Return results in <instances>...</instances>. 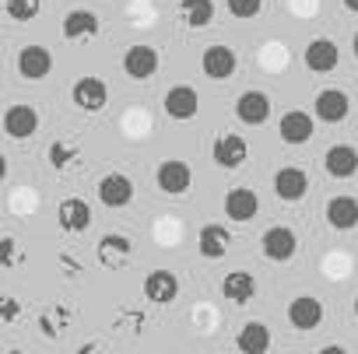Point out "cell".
I'll return each instance as SVG.
<instances>
[{"mask_svg":"<svg viewBox=\"0 0 358 354\" xmlns=\"http://www.w3.org/2000/svg\"><path fill=\"white\" fill-rule=\"evenodd\" d=\"M155 183H158V190H162V193H169V197H183V193L194 186V172H190V165H187V161L169 158V161H162V165H158Z\"/></svg>","mask_w":358,"mask_h":354,"instance_id":"1","label":"cell"},{"mask_svg":"<svg viewBox=\"0 0 358 354\" xmlns=\"http://www.w3.org/2000/svg\"><path fill=\"white\" fill-rule=\"evenodd\" d=\"M260 246H264V256H267V260L288 263V260L299 253V235H295L288 225H271V228L264 232Z\"/></svg>","mask_w":358,"mask_h":354,"instance_id":"2","label":"cell"},{"mask_svg":"<svg viewBox=\"0 0 358 354\" xmlns=\"http://www.w3.org/2000/svg\"><path fill=\"white\" fill-rule=\"evenodd\" d=\"M313 112H316V119L327 123V126L344 123L348 112H351V98H348L344 91H337V88H323V91L316 95V102H313Z\"/></svg>","mask_w":358,"mask_h":354,"instance_id":"3","label":"cell"},{"mask_svg":"<svg viewBox=\"0 0 358 354\" xmlns=\"http://www.w3.org/2000/svg\"><path fill=\"white\" fill-rule=\"evenodd\" d=\"M95 256H99V263H102V267L120 270V267H127V263L134 260V242H130L127 235H120V232H109V235H102V239H99Z\"/></svg>","mask_w":358,"mask_h":354,"instance_id":"4","label":"cell"},{"mask_svg":"<svg viewBox=\"0 0 358 354\" xmlns=\"http://www.w3.org/2000/svg\"><path fill=\"white\" fill-rule=\"evenodd\" d=\"M197 109H201V98H197V91L190 84H176V88L165 91V116L169 119L187 123V119L197 116Z\"/></svg>","mask_w":358,"mask_h":354,"instance_id":"5","label":"cell"},{"mask_svg":"<svg viewBox=\"0 0 358 354\" xmlns=\"http://www.w3.org/2000/svg\"><path fill=\"white\" fill-rule=\"evenodd\" d=\"M71 98H74L78 109H85V112H99V109H106V102H109V88H106L102 78H81V81H74Z\"/></svg>","mask_w":358,"mask_h":354,"instance_id":"6","label":"cell"},{"mask_svg":"<svg viewBox=\"0 0 358 354\" xmlns=\"http://www.w3.org/2000/svg\"><path fill=\"white\" fill-rule=\"evenodd\" d=\"M320 323H323V305H320V298H313V295L292 298V305H288V326H292V330L309 333V330H316Z\"/></svg>","mask_w":358,"mask_h":354,"instance_id":"7","label":"cell"},{"mask_svg":"<svg viewBox=\"0 0 358 354\" xmlns=\"http://www.w3.org/2000/svg\"><path fill=\"white\" fill-rule=\"evenodd\" d=\"M95 190H99V200H102L106 207H127V204L134 200V183H130V175H123V172L102 175Z\"/></svg>","mask_w":358,"mask_h":354,"instance_id":"8","label":"cell"},{"mask_svg":"<svg viewBox=\"0 0 358 354\" xmlns=\"http://www.w3.org/2000/svg\"><path fill=\"white\" fill-rule=\"evenodd\" d=\"M236 67H239V60H236V53L229 50V46H208L204 50V57H201V71L211 78V81H229L232 74H236Z\"/></svg>","mask_w":358,"mask_h":354,"instance_id":"9","label":"cell"},{"mask_svg":"<svg viewBox=\"0 0 358 354\" xmlns=\"http://www.w3.org/2000/svg\"><path fill=\"white\" fill-rule=\"evenodd\" d=\"M144 298L155 305H172L179 298V277L172 270H151L144 277Z\"/></svg>","mask_w":358,"mask_h":354,"instance_id":"10","label":"cell"},{"mask_svg":"<svg viewBox=\"0 0 358 354\" xmlns=\"http://www.w3.org/2000/svg\"><path fill=\"white\" fill-rule=\"evenodd\" d=\"M306 190H309V175H306L302 168L285 165V168H278V172H274V193H278L281 200L295 204V200H302V197H306Z\"/></svg>","mask_w":358,"mask_h":354,"instance_id":"11","label":"cell"},{"mask_svg":"<svg viewBox=\"0 0 358 354\" xmlns=\"http://www.w3.org/2000/svg\"><path fill=\"white\" fill-rule=\"evenodd\" d=\"M278 133H281L285 144L299 147V144H306V140L313 137V116H309L306 109H288V112L278 119Z\"/></svg>","mask_w":358,"mask_h":354,"instance_id":"12","label":"cell"},{"mask_svg":"<svg viewBox=\"0 0 358 354\" xmlns=\"http://www.w3.org/2000/svg\"><path fill=\"white\" fill-rule=\"evenodd\" d=\"M225 214H229V221H236V225L253 221V218L260 214V197H257L250 186H236V190H229V197H225Z\"/></svg>","mask_w":358,"mask_h":354,"instance_id":"13","label":"cell"},{"mask_svg":"<svg viewBox=\"0 0 358 354\" xmlns=\"http://www.w3.org/2000/svg\"><path fill=\"white\" fill-rule=\"evenodd\" d=\"M57 221H60L64 232L81 235V232L92 228V207H88L81 197H67V200H60V207H57Z\"/></svg>","mask_w":358,"mask_h":354,"instance_id":"14","label":"cell"},{"mask_svg":"<svg viewBox=\"0 0 358 354\" xmlns=\"http://www.w3.org/2000/svg\"><path fill=\"white\" fill-rule=\"evenodd\" d=\"M53 71V53L46 46H25L18 53V74L25 81H43Z\"/></svg>","mask_w":358,"mask_h":354,"instance_id":"15","label":"cell"},{"mask_svg":"<svg viewBox=\"0 0 358 354\" xmlns=\"http://www.w3.org/2000/svg\"><path fill=\"white\" fill-rule=\"evenodd\" d=\"M158 71V53L151 46H130L123 53V74L130 81H148Z\"/></svg>","mask_w":358,"mask_h":354,"instance_id":"16","label":"cell"},{"mask_svg":"<svg viewBox=\"0 0 358 354\" xmlns=\"http://www.w3.org/2000/svg\"><path fill=\"white\" fill-rule=\"evenodd\" d=\"M323 168H327V175H334V179H351V175L358 172V151L351 144H334L323 154Z\"/></svg>","mask_w":358,"mask_h":354,"instance_id":"17","label":"cell"},{"mask_svg":"<svg viewBox=\"0 0 358 354\" xmlns=\"http://www.w3.org/2000/svg\"><path fill=\"white\" fill-rule=\"evenodd\" d=\"M236 116L246 126H260V123L271 119V98L264 91H243L239 102H236Z\"/></svg>","mask_w":358,"mask_h":354,"instance_id":"18","label":"cell"},{"mask_svg":"<svg viewBox=\"0 0 358 354\" xmlns=\"http://www.w3.org/2000/svg\"><path fill=\"white\" fill-rule=\"evenodd\" d=\"M4 130H8V137H15V140H25V137H32V133L39 130V112H36L29 102H22V105H11V109L4 112Z\"/></svg>","mask_w":358,"mask_h":354,"instance_id":"19","label":"cell"},{"mask_svg":"<svg viewBox=\"0 0 358 354\" xmlns=\"http://www.w3.org/2000/svg\"><path fill=\"white\" fill-rule=\"evenodd\" d=\"M99 15L95 11H71L67 18H64V25H60V32H64V39H71V43H85V39H95L99 36Z\"/></svg>","mask_w":358,"mask_h":354,"instance_id":"20","label":"cell"},{"mask_svg":"<svg viewBox=\"0 0 358 354\" xmlns=\"http://www.w3.org/2000/svg\"><path fill=\"white\" fill-rule=\"evenodd\" d=\"M337 60H341V50L334 39H313L306 46V67L313 74H330L337 67Z\"/></svg>","mask_w":358,"mask_h":354,"instance_id":"21","label":"cell"},{"mask_svg":"<svg viewBox=\"0 0 358 354\" xmlns=\"http://www.w3.org/2000/svg\"><path fill=\"white\" fill-rule=\"evenodd\" d=\"M327 225L334 232H351L358 228V200L355 197H334L327 204Z\"/></svg>","mask_w":358,"mask_h":354,"instance_id":"22","label":"cell"},{"mask_svg":"<svg viewBox=\"0 0 358 354\" xmlns=\"http://www.w3.org/2000/svg\"><path fill=\"white\" fill-rule=\"evenodd\" d=\"M246 158H250V147H246V140L239 133H225V137L215 140V161L222 168H239Z\"/></svg>","mask_w":358,"mask_h":354,"instance_id":"23","label":"cell"},{"mask_svg":"<svg viewBox=\"0 0 358 354\" xmlns=\"http://www.w3.org/2000/svg\"><path fill=\"white\" fill-rule=\"evenodd\" d=\"M197 249L204 260H222L229 253V232L222 225H204L197 235Z\"/></svg>","mask_w":358,"mask_h":354,"instance_id":"24","label":"cell"},{"mask_svg":"<svg viewBox=\"0 0 358 354\" xmlns=\"http://www.w3.org/2000/svg\"><path fill=\"white\" fill-rule=\"evenodd\" d=\"M222 295H225L229 302H236V305H246V302L257 295V281H253V274H246V270H232V274L222 281Z\"/></svg>","mask_w":358,"mask_h":354,"instance_id":"25","label":"cell"},{"mask_svg":"<svg viewBox=\"0 0 358 354\" xmlns=\"http://www.w3.org/2000/svg\"><path fill=\"white\" fill-rule=\"evenodd\" d=\"M236 347L246 354H264V351H271V330L264 323H246L236 333Z\"/></svg>","mask_w":358,"mask_h":354,"instance_id":"26","label":"cell"},{"mask_svg":"<svg viewBox=\"0 0 358 354\" xmlns=\"http://www.w3.org/2000/svg\"><path fill=\"white\" fill-rule=\"evenodd\" d=\"M179 15H183L190 29H204L215 18V4L211 0H179Z\"/></svg>","mask_w":358,"mask_h":354,"instance_id":"27","label":"cell"},{"mask_svg":"<svg viewBox=\"0 0 358 354\" xmlns=\"http://www.w3.org/2000/svg\"><path fill=\"white\" fill-rule=\"evenodd\" d=\"M4 11L15 22H32L39 15V0H4Z\"/></svg>","mask_w":358,"mask_h":354,"instance_id":"28","label":"cell"},{"mask_svg":"<svg viewBox=\"0 0 358 354\" xmlns=\"http://www.w3.org/2000/svg\"><path fill=\"white\" fill-rule=\"evenodd\" d=\"M74 158H81V151H78L74 144H64V140H53V144H50V165H53V168H67Z\"/></svg>","mask_w":358,"mask_h":354,"instance_id":"29","label":"cell"},{"mask_svg":"<svg viewBox=\"0 0 358 354\" xmlns=\"http://www.w3.org/2000/svg\"><path fill=\"white\" fill-rule=\"evenodd\" d=\"M225 8L236 18H257L260 8H264V0H225Z\"/></svg>","mask_w":358,"mask_h":354,"instance_id":"30","label":"cell"},{"mask_svg":"<svg viewBox=\"0 0 358 354\" xmlns=\"http://www.w3.org/2000/svg\"><path fill=\"white\" fill-rule=\"evenodd\" d=\"M15 316H18V302H15V298H4V305H0V323L11 326Z\"/></svg>","mask_w":358,"mask_h":354,"instance_id":"31","label":"cell"},{"mask_svg":"<svg viewBox=\"0 0 358 354\" xmlns=\"http://www.w3.org/2000/svg\"><path fill=\"white\" fill-rule=\"evenodd\" d=\"M15 263V239H4V267Z\"/></svg>","mask_w":358,"mask_h":354,"instance_id":"32","label":"cell"},{"mask_svg":"<svg viewBox=\"0 0 358 354\" xmlns=\"http://www.w3.org/2000/svg\"><path fill=\"white\" fill-rule=\"evenodd\" d=\"M344 4V11H351V15H358V0H341Z\"/></svg>","mask_w":358,"mask_h":354,"instance_id":"33","label":"cell"},{"mask_svg":"<svg viewBox=\"0 0 358 354\" xmlns=\"http://www.w3.org/2000/svg\"><path fill=\"white\" fill-rule=\"evenodd\" d=\"M351 50H355V57H358V32H355V39H351Z\"/></svg>","mask_w":358,"mask_h":354,"instance_id":"34","label":"cell"},{"mask_svg":"<svg viewBox=\"0 0 358 354\" xmlns=\"http://www.w3.org/2000/svg\"><path fill=\"white\" fill-rule=\"evenodd\" d=\"M355 316H358V295H355Z\"/></svg>","mask_w":358,"mask_h":354,"instance_id":"35","label":"cell"}]
</instances>
